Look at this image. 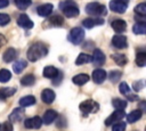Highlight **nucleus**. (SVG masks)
I'll return each instance as SVG.
<instances>
[{
    "instance_id": "c9c22d12",
    "label": "nucleus",
    "mask_w": 146,
    "mask_h": 131,
    "mask_svg": "<svg viewBox=\"0 0 146 131\" xmlns=\"http://www.w3.org/2000/svg\"><path fill=\"white\" fill-rule=\"evenodd\" d=\"M121 76H122V72H121V71H115V69H114V71H111L110 74H108V79H110L113 83L117 82Z\"/></svg>"
},
{
    "instance_id": "c03bdc74",
    "label": "nucleus",
    "mask_w": 146,
    "mask_h": 131,
    "mask_svg": "<svg viewBox=\"0 0 146 131\" xmlns=\"http://www.w3.org/2000/svg\"><path fill=\"white\" fill-rule=\"evenodd\" d=\"M129 100H131V101H135V100H138V96H136V95H129V97H127Z\"/></svg>"
},
{
    "instance_id": "cd10ccee",
    "label": "nucleus",
    "mask_w": 146,
    "mask_h": 131,
    "mask_svg": "<svg viewBox=\"0 0 146 131\" xmlns=\"http://www.w3.org/2000/svg\"><path fill=\"white\" fill-rule=\"evenodd\" d=\"M35 83V76L33 74H26L25 76H23L21 79V84L25 85V87H30L33 85Z\"/></svg>"
},
{
    "instance_id": "6ab92c4d",
    "label": "nucleus",
    "mask_w": 146,
    "mask_h": 131,
    "mask_svg": "<svg viewBox=\"0 0 146 131\" xmlns=\"http://www.w3.org/2000/svg\"><path fill=\"white\" fill-rule=\"evenodd\" d=\"M55 97H56V95L51 89H44L41 92V99L46 104H51L55 100Z\"/></svg>"
},
{
    "instance_id": "f3484780",
    "label": "nucleus",
    "mask_w": 146,
    "mask_h": 131,
    "mask_svg": "<svg viewBox=\"0 0 146 131\" xmlns=\"http://www.w3.org/2000/svg\"><path fill=\"white\" fill-rule=\"evenodd\" d=\"M111 26L116 33H122L127 30V23L123 19H114L111 23Z\"/></svg>"
},
{
    "instance_id": "4468645a",
    "label": "nucleus",
    "mask_w": 146,
    "mask_h": 131,
    "mask_svg": "<svg viewBox=\"0 0 146 131\" xmlns=\"http://www.w3.org/2000/svg\"><path fill=\"white\" fill-rule=\"evenodd\" d=\"M103 24H104V19L100 18V17H98V18L89 17V18H86V19L82 21V25L86 28H92V27H95L97 25H103Z\"/></svg>"
},
{
    "instance_id": "dca6fc26",
    "label": "nucleus",
    "mask_w": 146,
    "mask_h": 131,
    "mask_svg": "<svg viewBox=\"0 0 146 131\" xmlns=\"http://www.w3.org/2000/svg\"><path fill=\"white\" fill-rule=\"evenodd\" d=\"M25 115V112H24V108L23 107H17L15 108L10 115H9V121L10 122H19Z\"/></svg>"
},
{
    "instance_id": "f704fd0d",
    "label": "nucleus",
    "mask_w": 146,
    "mask_h": 131,
    "mask_svg": "<svg viewBox=\"0 0 146 131\" xmlns=\"http://www.w3.org/2000/svg\"><path fill=\"white\" fill-rule=\"evenodd\" d=\"M112 105L113 107H115L116 109H124L127 107V101L125 100H122L120 98H114L112 100Z\"/></svg>"
},
{
    "instance_id": "7c9ffc66",
    "label": "nucleus",
    "mask_w": 146,
    "mask_h": 131,
    "mask_svg": "<svg viewBox=\"0 0 146 131\" xmlns=\"http://www.w3.org/2000/svg\"><path fill=\"white\" fill-rule=\"evenodd\" d=\"M136 64L139 67H143L146 65V52L145 51H139L136 55Z\"/></svg>"
},
{
    "instance_id": "4c0bfd02",
    "label": "nucleus",
    "mask_w": 146,
    "mask_h": 131,
    "mask_svg": "<svg viewBox=\"0 0 146 131\" xmlns=\"http://www.w3.org/2000/svg\"><path fill=\"white\" fill-rule=\"evenodd\" d=\"M119 90H120V92H121L122 95H129V92H130V87L128 85L127 82H121L120 85H119Z\"/></svg>"
},
{
    "instance_id": "aec40b11",
    "label": "nucleus",
    "mask_w": 146,
    "mask_h": 131,
    "mask_svg": "<svg viewBox=\"0 0 146 131\" xmlns=\"http://www.w3.org/2000/svg\"><path fill=\"white\" fill-rule=\"evenodd\" d=\"M56 117H57V112L54 110V109H48V110L44 112L43 117L41 120H42V123H44V124L48 125V124L52 123L56 120Z\"/></svg>"
},
{
    "instance_id": "1a4fd4ad",
    "label": "nucleus",
    "mask_w": 146,
    "mask_h": 131,
    "mask_svg": "<svg viewBox=\"0 0 146 131\" xmlns=\"http://www.w3.org/2000/svg\"><path fill=\"white\" fill-rule=\"evenodd\" d=\"M41 125H42V120L39 116L26 118L24 122V126L26 129H40Z\"/></svg>"
},
{
    "instance_id": "e433bc0d",
    "label": "nucleus",
    "mask_w": 146,
    "mask_h": 131,
    "mask_svg": "<svg viewBox=\"0 0 146 131\" xmlns=\"http://www.w3.org/2000/svg\"><path fill=\"white\" fill-rule=\"evenodd\" d=\"M125 128H127V124L124 122H116L113 124V128H112V131H125Z\"/></svg>"
},
{
    "instance_id": "393cba45",
    "label": "nucleus",
    "mask_w": 146,
    "mask_h": 131,
    "mask_svg": "<svg viewBox=\"0 0 146 131\" xmlns=\"http://www.w3.org/2000/svg\"><path fill=\"white\" fill-rule=\"evenodd\" d=\"M112 58L115 62V64L119 65V66H124L128 63V58L123 54H119V52L117 54H114V55H112Z\"/></svg>"
},
{
    "instance_id": "7ed1b4c3",
    "label": "nucleus",
    "mask_w": 146,
    "mask_h": 131,
    "mask_svg": "<svg viewBox=\"0 0 146 131\" xmlns=\"http://www.w3.org/2000/svg\"><path fill=\"white\" fill-rule=\"evenodd\" d=\"M86 13L88 15L100 17L102 15L106 14V8H105V6L100 5L99 2H89L86 6Z\"/></svg>"
},
{
    "instance_id": "a19ab883",
    "label": "nucleus",
    "mask_w": 146,
    "mask_h": 131,
    "mask_svg": "<svg viewBox=\"0 0 146 131\" xmlns=\"http://www.w3.org/2000/svg\"><path fill=\"white\" fill-rule=\"evenodd\" d=\"M144 88V81H137V82H133V90L135 91H139Z\"/></svg>"
},
{
    "instance_id": "412c9836",
    "label": "nucleus",
    "mask_w": 146,
    "mask_h": 131,
    "mask_svg": "<svg viewBox=\"0 0 146 131\" xmlns=\"http://www.w3.org/2000/svg\"><path fill=\"white\" fill-rule=\"evenodd\" d=\"M16 58H17V51L15 48H8L3 52V56H2V59L5 63H10V62L15 60Z\"/></svg>"
},
{
    "instance_id": "a211bd4d",
    "label": "nucleus",
    "mask_w": 146,
    "mask_h": 131,
    "mask_svg": "<svg viewBox=\"0 0 146 131\" xmlns=\"http://www.w3.org/2000/svg\"><path fill=\"white\" fill-rule=\"evenodd\" d=\"M42 75L47 79H56L59 75V71L55 66H46L43 68Z\"/></svg>"
},
{
    "instance_id": "20e7f679",
    "label": "nucleus",
    "mask_w": 146,
    "mask_h": 131,
    "mask_svg": "<svg viewBox=\"0 0 146 131\" xmlns=\"http://www.w3.org/2000/svg\"><path fill=\"white\" fill-rule=\"evenodd\" d=\"M79 108L80 110L82 112V114L84 116H87L88 114L90 113H96L98 109H99V105L98 103H96L95 100L92 99H87L84 101H82L80 105H79Z\"/></svg>"
},
{
    "instance_id": "37998d69",
    "label": "nucleus",
    "mask_w": 146,
    "mask_h": 131,
    "mask_svg": "<svg viewBox=\"0 0 146 131\" xmlns=\"http://www.w3.org/2000/svg\"><path fill=\"white\" fill-rule=\"evenodd\" d=\"M6 42H7V39H6L2 34H0V48H1L2 46H5V44H6Z\"/></svg>"
},
{
    "instance_id": "79ce46f5",
    "label": "nucleus",
    "mask_w": 146,
    "mask_h": 131,
    "mask_svg": "<svg viewBox=\"0 0 146 131\" xmlns=\"http://www.w3.org/2000/svg\"><path fill=\"white\" fill-rule=\"evenodd\" d=\"M9 5V0H0V8H6Z\"/></svg>"
},
{
    "instance_id": "5701e85b",
    "label": "nucleus",
    "mask_w": 146,
    "mask_h": 131,
    "mask_svg": "<svg viewBox=\"0 0 146 131\" xmlns=\"http://www.w3.org/2000/svg\"><path fill=\"white\" fill-rule=\"evenodd\" d=\"M141 115H143V112H141L140 109L132 110L131 113H129V114L127 115V121H128V123H135V122H137L138 120H140Z\"/></svg>"
},
{
    "instance_id": "ddd939ff",
    "label": "nucleus",
    "mask_w": 146,
    "mask_h": 131,
    "mask_svg": "<svg viewBox=\"0 0 146 131\" xmlns=\"http://www.w3.org/2000/svg\"><path fill=\"white\" fill-rule=\"evenodd\" d=\"M52 10H54V6L51 3H43L36 8L38 15L41 17H48L52 13Z\"/></svg>"
},
{
    "instance_id": "72a5a7b5",
    "label": "nucleus",
    "mask_w": 146,
    "mask_h": 131,
    "mask_svg": "<svg viewBox=\"0 0 146 131\" xmlns=\"http://www.w3.org/2000/svg\"><path fill=\"white\" fill-rule=\"evenodd\" d=\"M133 10H135V13H136L138 16L145 17V16H146V3H145V2H141V3L137 5Z\"/></svg>"
},
{
    "instance_id": "4be33fe9",
    "label": "nucleus",
    "mask_w": 146,
    "mask_h": 131,
    "mask_svg": "<svg viewBox=\"0 0 146 131\" xmlns=\"http://www.w3.org/2000/svg\"><path fill=\"white\" fill-rule=\"evenodd\" d=\"M90 80V76L88 75V74H78V75H75V76H73V79H72V82L74 83V84H76V85H83V84H86L88 81Z\"/></svg>"
},
{
    "instance_id": "f8f14e48",
    "label": "nucleus",
    "mask_w": 146,
    "mask_h": 131,
    "mask_svg": "<svg viewBox=\"0 0 146 131\" xmlns=\"http://www.w3.org/2000/svg\"><path fill=\"white\" fill-rule=\"evenodd\" d=\"M106 76H107V73L104 71V69H102V68H96L94 72H92V81L95 82V83H97V84H100V83H103L104 81H105V79H106Z\"/></svg>"
},
{
    "instance_id": "423d86ee",
    "label": "nucleus",
    "mask_w": 146,
    "mask_h": 131,
    "mask_svg": "<svg viewBox=\"0 0 146 131\" xmlns=\"http://www.w3.org/2000/svg\"><path fill=\"white\" fill-rule=\"evenodd\" d=\"M124 116H125V113L123 109H116L105 120V125L108 126L110 124H114L116 122H120Z\"/></svg>"
},
{
    "instance_id": "9d476101",
    "label": "nucleus",
    "mask_w": 146,
    "mask_h": 131,
    "mask_svg": "<svg viewBox=\"0 0 146 131\" xmlns=\"http://www.w3.org/2000/svg\"><path fill=\"white\" fill-rule=\"evenodd\" d=\"M110 9L114 13H119V14H123L127 10V5L119 1V0H111L110 1Z\"/></svg>"
},
{
    "instance_id": "c85d7f7f",
    "label": "nucleus",
    "mask_w": 146,
    "mask_h": 131,
    "mask_svg": "<svg viewBox=\"0 0 146 131\" xmlns=\"http://www.w3.org/2000/svg\"><path fill=\"white\" fill-rule=\"evenodd\" d=\"M132 31L135 34H145L146 32V24L145 22H137L132 26Z\"/></svg>"
},
{
    "instance_id": "2eb2a0df",
    "label": "nucleus",
    "mask_w": 146,
    "mask_h": 131,
    "mask_svg": "<svg viewBox=\"0 0 146 131\" xmlns=\"http://www.w3.org/2000/svg\"><path fill=\"white\" fill-rule=\"evenodd\" d=\"M47 24H49V26H51V27H62L64 25V18H63V16L55 14L48 18Z\"/></svg>"
},
{
    "instance_id": "39448f33",
    "label": "nucleus",
    "mask_w": 146,
    "mask_h": 131,
    "mask_svg": "<svg viewBox=\"0 0 146 131\" xmlns=\"http://www.w3.org/2000/svg\"><path fill=\"white\" fill-rule=\"evenodd\" d=\"M84 39V31L82 27H73L68 33V40L71 43L78 46L80 44Z\"/></svg>"
},
{
    "instance_id": "a18cd8bd",
    "label": "nucleus",
    "mask_w": 146,
    "mask_h": 131,
    "mask_svg": "<svg viewBox=\"0 0 146 131\" xmlns=\"http://www.w3.org/2000/svg\"><path fill=\"white\" fill-rule=\"evenodd\" d=\"M119 1H121V2H123V3H125V5H128V2H129L130 0H119Z\"/></svg>"
},
{
    "instance_id": "b1692460",
    "label": "nucleus",
    "mask_w": 146,
    "mask_h": 131,
    "mask_svg": "<svg viewBox=\"0 0 146 131\" xmlns=\"http://www.w3.org/2000/svg\"><path fill=\"white\" fill-rule=\"evenodd\" d=\"M15 92H16V88H8V87L1 88L0 89V99L1 100H5L8 97H11Z\"/></svg>"
},
{
    "instance_id": "2f4dec72",
    "label": "nucleus",
    "mask_w": 146,
    "mask_h": 131,
    "mask_svg": "<svg viewBox=\"0 0 146 131\" xmlns=\"http://www.w3.org/2000/svg\"><path fill=\"white\" fill-rule=\"evenodd\" d=\"M32 3V0H15V5L18 9L21 10H25L27 9Z\"/></svg>"
},
{
    "instance_id": "bb28decb",
    "label": "nucleus",
    "mask_w": 146,
    "mask_h": 131,
    "mask_svg": "<svg viewBox=\"0 0 146 131\" xmlns=\"http://www.w3.org/2000/svg\"><path fill=\"white\" fill-rule=\"evenodd\" d=\"M35 98L33 97V96H25V97H23V98H21L19 99V106L21 107H27V106H32V105H34L35 104Z\"/></svg>"
},
{
    "instance_id": "a878e982",
    "label": "nucleus",
    "mask_w": 146,
    "mask_h": 131,
    "mask_svg": "<svg viewBox=\"0 0 146 131\" xmlns=\"http://www.w3.org/2000/svg\"><path fill=\"white\" fill-rule=\"evenodd\" d=\"M26 66H27V62H26V60H24V59H19V60H17V62H15V63H14V65H13L14 73H16V74L22 73V72H23V69H24Z\"/></svg>"
},
{
    "instance_id": "9b49d317",
    "label": "nucleus",
    "mask_w": 146,
    "mask_h": 131,
    "mask_svg": "<svg viewBox=\"0 0 146 131\" xmlns=\"http://www.w3.org/2000/svg\"><path fill=\"white\" fill-rule=\"evenodd\" d=\"M17 24L21 26V27H23V28H32L33 27V22L30 19V17L26 15V14H21L19 16H18V18H17Z\"/></svg>"
},
{
    "instance_id": "58836bf2",
    "label": "nucleus",
    "mask_w": 146,
    "mask_h": 131,
    "mask_svg": "<svg viewBox=\"0 0 146 131\" xmlns=\"http://www.w3.org/2000/svg\"><path fill=\"white\" fill-rule=\"evenodd\" d=\"M10 22V17L7 14L0 13V26H5Z\"/></svg>"
},
{
    "instance_id": "6e6552de",
    "label": "nucleus",
    "mask_w": 146,
    "mask_h": 131,
    "mask_svg": "<svg viewBox=\"0 0 146 131\" xmlns=\"http://www.w3.org/2000/svg\"><path fill=\"white\" fill-rule=\"evenodd\" d=\"M91 60H92V64L96 65V66H102L104 65L105 60H106V57L104 55V52L99 49H95L94 50V54H92V57H91Z\"/></svg>"
},
{
    "instance_id": "473e14b6",
    "label": "nucleus",
    "mask_w": 146,
    "mask_h": 131,
    "mask_svg": "<svg viewBox=\"0 0 146 131\" xmlns=\"http://www.w3.org/2000/svg\"><path fill=\"white\" fill-rule=\"evenodd\" d=\"M11 79V73L7 69V68H2L0 69V82L6 83Z\"/></svg>"
},
{
    "instance_id": "c756f323",
    "label": "nucleus",
    "mask_w": 146,
    "mask_h": 131,
    "mask_svg": "<svg viewBox=\"0 0 146 131\" xmlns=\"http://www.w3.org/2000/svg\"><path fill=\"white\" fill-rule=\"evenodd\" d=\"M91 60V56L90 55H88V54H80L78 57H76V59H75V64L76 65H83V64H87V63H89Z\"/></svg>"
},
{
    "instance_id": "ea45409f",
    "label": "nucleus",
    "mask_w": 146,
    "mask_h": 131,
    "mask_svg": "<svg viewBox=\"0 0 146 131\" xmlns=\"http://www.w3.org/2000/svg\"><path fill=\"white\" fill-rule=\"evenodd\" d=\"M13 130H14L13 129V124L9 121H7V122H5V123H2L0 125V131H13Z\"/></svg>"
},
{
    "instance_id": "f03ea898",
    "label": "nucleus",
    "mask_w": 146,
    "mask_h": 131,
    "mask_svg": "<svg viewBox=\"0 0 146 131\" xmlns=\"http://www.w3.org/2000/svg\"><path fill=\"white\" fill-rule=\"evenodd\" d=\"M59 9L64 14V16H66L67 18L76 17L80 14V10H79L78 5L73 0H64V1H60L59 2Z\"/></svg>"
},
{
    "instance_id": "f257e3e1",
    "label": "nucleus",
    "mask_w": 146,
    "mask_h": 131,
    "mask_svg": "<svg viewBox=\"0 0 146 131\" xmlns=\"http://www.w3.org/2000/svg\"><path fill=\"white\" fill-rule=\"evenodd\" d=\"M47 55H48V48L42 42H35V43H33L27 49V51H26L27 60H30L32 63L39 60L40 58H43Z\"/></svg>"
},
{
    "instance_id": "0eeeda50",
    "label": "nucleus",
    "mask_w": 146,
    "mask_h": 131,
    "mask_svg": "<svg viewBox=\"0 0 146 131\" xmlns=\"http://www.w3.org/2000/svg\"><path fill=\"white\" fill-rule=\"evenodd\" d=\"M112 44L116 49H125L128 47V40L127 36L122 34H116L112 38Z\"/></svg>"
}]
</instances>
